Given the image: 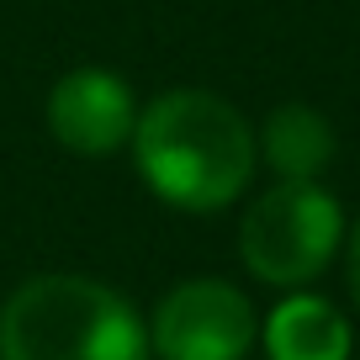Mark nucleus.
I'll return each instance as SVG.
<instances>
[{
  "instance_id": "obj_1",
  "label": "nucleus",
  "mask_w": 360,
  "mask_h": 360,
  "mask_svg": "<svg viewBox=\"0 0 360 360\" xmlns=\"http://www.w3.org/2000/svg\"><path fill=\"white\" fill-rule=\"evenodd\" d=\"M133 159L159 202L180 212H223L249 191L259 143L233 101L212 90H165L138 106Z\"/></svg>"
},
{
  "instance_id": "obj_6",
  "label": "nucleus",
  "mask_w": 360,
  "mask_h": 360,
  "mask_svg": "<svg viewBox=\"0 0 360 360\" xmlns=\"http://www.w3.org/2000/svg\"><path fill=\"white\" fill-rule=\"evenodd\" d=\"M265 355L270 360H349V318L318 292H286L270 307L265 328Z\"/></svg>"
},
{
  "instance_id": "obj_7",
  "label": "nucleus",
  "mask_w": 360,
  "mask_h": 360,
  "mask_svg": "<svg viewBox=\"0 0 360 360\" xmlns=\"http://www.w3.org/2000/svg\"><path fill=\"white\" fill-rule=\"evenodd\" d=\"M255 143L265 154V165L276 169V180H318L334 159V127L318 106L286 101L265 117Z\"/></svg>"
},
{
  "instance_id": "obj_2",
  "label": "nucleus",
  "mask_w": 360,
  "mask_h": 360,
  "mask_svg": "<svg viewBox=\"0 0 360 360\" xmlns=\"http://www.w3.org/2000/svg\"><path fill=\"white\" fill-rule=\"evenodd\" d=\"M0 360H148V323L117 286L53 270L6 297Z\"/></svg>"
},
{
  "instance_id": "obj_3",
  "label": "nucleus",
  "mask_w": 360,
  "mask_h": 360,
  "mask_svg": "<svg viewBox=\"0 0 360 360\" xmlns=\"http://www.w3.org/2000/svg\"><path fill=\"white\" fill-rule=\"evenodd\" d=\"M339 238H345V212L334 191H323L318 180H276L249 202L238 223V255L255 281L276 292H302L339 255Z\"/></svg>"
},
{
  "instance_id": "obj_8",
  "label": "nucleus",
  "mask_w": 360,
  "mask_h": 360,
  "mask_svg": "<svg viewBox=\"0 0 360 360\" xmlns=\"http://www.w3.org/2000/svg\"><path fill=\"white\" fill-rule=\"evenodd\" d=\"M345 281H349L355 307H360V217L349 223V233H345Z\"/></svg>"
},
{
  "instance_id": "obj_4",
  "label": "nucleus",
  "mask_w": 360,
  "mask_h": 360,
  "mask_svg": "<svg viewBox=\"0 0 360 360\" xmlns=\"http://www.w3.org/2000/svg\"><path fill=\"white\" fill-rule=\"evenodd\" d=\"M255 339V302L217 276H196L165 292L148 323V349L159 360H244Z\"/></svg>"
},
{
  "instance_id": "obj_5",
  "label": "nucleus",
  "mask_w": 360,
  "mask_h": 360,
  "mask_svg": "<svg viewBox=\"0 0 360 360\" xmlns=\"http://www.w3.org/2000/svg\"><path fill=\"white\" fill-rule=\"evenodd\" d=\"M138 127V101L133 85L112 69H69L48 90V133L79 159H106L122 143H133Z\"/></svg>"
}]
</instances>
